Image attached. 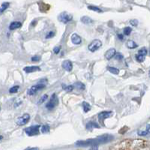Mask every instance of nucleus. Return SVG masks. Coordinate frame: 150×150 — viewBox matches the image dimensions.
I'll return each instance as SVG.
<instances>
[{
  "instance_id": "nucleus-5",
  "label": "nucleus",
  "mask_w": 150,
  "mask_h": 150,
  "mask_svg": "<svg viewBox=\"0 0 150 150\" xmlns=\"http://www.w3.org/2000/svg\"><path fill=\"white\" fill-rule=\"evenodd\" d=\"M29 119H30L29 114L25 113L22 116H20V117L17 119L16 123H17V125H18L20 126H23V125H25L26 124L28 123V122L29 121Z\"/></svg>"
},
{
  "instance_id": "nucleus-1",
  "label": "nucleus",
  "mask_w": 150,
  "mask_h": 150,
  "mask_svg": "<svg viewBox=\"0 0 150 150\" xmlns=\"http://www.w3.org/2000/svg\"><path fill=\"white\" fill-rule=\"evenodd\" d=\"M45 86H46V83H38V84H36L35 86H32L30 89H29L28 91H27V94L29 95H34L38 91L43 89Z\"/></svg>"
},
{
  "instance_id": "nucleus-10",
  "label": "nucleus",
  "mask_w": 150,
  "mask_h": 150,
  "mask_svg": "<svg viewBox=\"0 0 150 150\" xmlns=\"http://www.w3.org/2000/svg\"><path fill=\"white\" fill-rule=\"evenodd\" d=\"M116 53V50H115L114 48H111V49L108 50L105 53V56H105V59H107V60H110V59H111L113 56H115Z\"/></svg>"
},
{
  "instance_id": "nucleus-16",
  "label": "nucleus",
  "mask_w": 150,
  "mask_h": 150,
  "mask_svg": "<svg viewBox=\"0 0 150 150\" xmlns=\"http://www.w3.org/2000/svg\"><path fill=\"white\" fill-rule=\"evenodd\" d=\"M82 105H83V111H84L85 113H88V112L91 110V106H90V104H89V103H87V102H86V101H83V104H82Z\"/></svg>"
},
{
  "instance_id": "nucleus-22",
  "label": "nucleus",
  "mask_w": 150,
  "mask_h": 150,
  "mask_svg": "<svg viewBox=\"0 0 150 150\" xmlns=\"http://www.w3.org/2000/svg\"><path fill=\"white\" fill-rule=\"evenodd\" d=\"M145 58H146V56H141V55H139V54H137V55L135 56V59H136V60H137L138 62H143L145 60Z\"/></svg>"
},
{
  "instance_id": "nucleus-27",
  "label": "nucleus",
  "mask_w": 150,
  "mask_h": 150,
  "mask_svg": "<svg viewBox=\"0 0 150 150\" xmlns=\"http://www.w3.org/2000/svg\"><path fill=\"white\" fill-rule=\"evenodd\" d=\"M137 54L146 56V55L147 54V50H146V47H143V48H141L140 50L138 51V53H137Z\"/></svg>"
},
{
  "instance_id": "nucleus-32",
  "label": "nucleus",
  "mask_w": 150,
  "mask_h": 150,
  "mask_svg": "<svg viewBox=\"0 0 150 150\" xmlns=\"http://www.w3.org/2000/svg\"><path fill=\"white\" fill-rule=\"evenodd\" d=\"M61 47H60V46H58V47H54V49H53L54 53H55V54H58V53H59V51L61 50Z\"/></svg>"
},
{
  "instance_id": "nucleus-3",
  "label": "nucleus",
  "mask_w": 150,
  "mask_h": 150,
  "mask_svg": "<svg viewBox=\"0 0 150 150\" xmlns=\"http://www.w3.org/2000/svg\"><path fill=\"white\" fill-rule=\"evenodd\" d=\"M41 125H33L31 127H28L25 129V132L26 133L27 135L29 136H35L38 134L39 133V128Z\"/></svg>"
},
{
  "instance_id": "nucleus-14",
  "label": "nucleus",
  "mask_w": 150,
  "mask_h": 150,
  "mask_svg": "<svg viewBox=\"0 0 150 150\" xmlns=\"http://www.w3.org/2000/svg\"><path fill=\"white\" fill-rule=\"evenodd\" d=\"M81 22L83 23H84V24H91V23H93V20L90 17H86V16L81 17Z\"/></svg>"
},
{
  "instance_id": "nucleus-8",
  "label": "nucleus",
  "mask_w": 150,
  "mask_h": 150,
  "mask_svg": "<svg viewBox=\"0 0 150 150\" xmlns=\"http://www.w3.org/2000/svg\"><path fill=\"white\" fill-rule=\"evenodd\" d=\"M62 68H63L65 71H71V70H72V68H73V65H72L71 62L69 61V60H65V61L62 62Z\"/></svg>"
},
{
  "instance_id": "nucleus-31",
  "label": "nucleus",
  "mask_w": 150,
  "mask_h": 150,
  "mask_svg": "<svg viewBox=\"0 0 150 150\" xmlns=\"http://www.w3.org/2000/svg\"><path fill=\"white\" fill-rule=\"evenodd\" d=\"M115 59H117V60H122L123 59V56L122 55H121L120 53H116L115 55Z\"/></svg>"
},
{
  "instance_id": "nucleus-6",
  "label": "nucleus",
  "mask_w": 150,
  "mask_h": 150,
  "mask_svg": "<svg viewBox=\"0 0 150 150\" xmlns=\"http://www.w3.org/2000/svg\"><path fill=\"white\" fill-rule=\"evenodd\" d=\"M58 103H59V99H58L56 95V94H53V95L50 98V101L46 104V107H47V109L52 110L58 104Z\"/></svg>"
},
{
  "instance_id": "nucleus-36",
  "label": "nucleus",
  "mask_w": 150,
  "mask_h": 150,
  "mask_svg": "<svg viewBox=\"0 0 150 150\" xmlns=\"http://www.w3.org/2000/svg\"><path fill=\"white\" fill-rule=\"evenodd\" d=\"M26 150H38V148H29Z\"/></svg>"
},
{
  "instance_id": "nucleus-18",
  "label": "nucleus",
  "mask_w": 150,
  "mask_h": 150,
  "mask_svg": "<svg viewBox=\"0 0 150 150\" xmlns=\"http://www.w3.org/2000/svg\"><path fill=\"white\" fill-rule=\"evenodd\" d=\"M107 70L112 73V74H118L119 73V70L116 68H113V67H107Z\"/></svg>"
},
{
  "instance_id": "nucleus-21",
  "label": "nucleus",
  "mask_w": 150,
  "mask_h": 150,
  "mask_svg": "<svg viewBox=\"0 0 150 150\" xmlns=\"http://www.w3.org/2000/svg\"><path fill=\"white\" fill-rule=\"evenodd\" d=\"M88 9L92 10V11H96V12H98V13L102 12L101 9H100V8H98V7H96V6H94V5H89V6H88Z\"/></svg>"
},
{
  "instance_id": "nucleus-11",
  "label": "nucleus",
  "mask_w": 150,
  "mask_h": 150,
  "mask_svg": "<svg viewBox=\"0 0 150 150\" xmlns=\"http://www.w3.org/2000/svg\"><path fill=\"white\" fill-rule=\"evenodd\" d=\"M112 113H113L112 111H104V112H101L98 116V119L99 120H104V119L110 117L112 115Z\"/></svg>"
},
{
  "instance_id": "nucleus-24",
  "label": "nucleus",
  "mask_w": 150,
  "mask_h": 150,
  "mask_svg": "<svg viewBox=\"0 0 150 150\" xmlns=\"http://www.w3.org/2000/svg\"><path fill=\"white\" fill-rule=\"evenodd\" d=\"M19 89H20V86H14L11 87V88L9 89V92H10V93H17V92L19 91Z\"/></svg>"
},
{
  "instance_id": "nucleus-33",
  "label": "nucleus",
  "mask_w": 150,
  "mask_h": 150,
  "mask_svg": "<svg viewBox=\"0 0 150 150\" xmlns=\"http://www.w3.org/2000/svg\"><path fill=\"white\" fill-rule=\"evenodd\" d=\"M55 35V33L53 32H50L49 33L47 34L46 35V38H53V36Z\"/></svg>"
},
{
  "instance_id": "nucleus-12",
  "label": "nucleus",
  "mask_w": 150,
  "mask_h": 150,
  "mask_svg": "<svg viewBox=\"0 0 150 150\" xmlns=\"http://www.w3.org/2000/svg\"><path fill=\"white\" fill-rule=\"evenodd\" d=\"M22 26V23L19 21H14L12 22L10 26H9V29L10 30H14V29H17L18 28H20Z\"/></svg>"
},
{
  "instance_id": "nucleus-19",
  "label": "nucleus",
  "mask_w": 150,
  "mask_h": 150,
  "mask_svg": "<svg viewBox=\"0 0 150 150\" xmlns=\"http://www.w3.org/2000/svg\"><path fill=\"white\" fill-rule=\"evenodd\" d=\"M149 133V125H147V130L146 131H140L137 132V134L140 136H146Z\"/></svg>"
},
{
  "instance_id": "nucleus-28",
  "label": "nucleus",
  "mask_w": 150,
  "mask_h": 150,
  "mask_svg": "<svg viewBox=\"0 0 150 150\" xmlns=\"http://www.w3.org/2000/svg\"><path fill=\"white\" fill-rule=\"evenodd\" d=\"M48 98V95H47V94H45V95H44L40 99H39V101H38V104H42L43 102H44L45 101L47 100Z\"/></svg>"
},
{
  "instance_id": "nucleus-4",
  "label": "nucleus",
  "mask_w": 150,
  "mask_h": 150,
  "mask_svg": "<svg viewBox=\"0 0 150 150\" xmlns=\"http://www.w3.org/2000/svg\"><path fill=\"white\" fill-rule=\"evenodd\" d=\"M102 45V42L98 39H95L92 41L88 46V49L91 52H95L98 50Z\"/></svg>"
},
{
  "instance_id": "nucleus-37",
  "label": "nucleus",
  "mask_w": 150,
  "mask_h": 150,
  "mask_svg": "<svg viewBox=\"0 0 150 150\" xmlns=\"http://www.w3.org/2000/svg\"><path fill=\"white\" fill-rule=\"evenodd\" d=\"M2 138H3V137H2V136H0V140H2Z\"/></svg>"
},
{
  "instance_id": "nucleus-2",
  "label": "nucleus",
  "mask_w": 150,
  "mask_h": 150,
  "mask_svg": "<svg viewBox=\"0 0 150 150\" xmlns=\"http://www.w3.org/2000/svg\"><path fill=\"white\" fill-rule=\"evenodd\" d=\"M73 19V16L68 13H67L66 11H63L62 12L59 16H58V20L59 21L63 23H68V22L71 21Z\"/></svg>"
},
{
  "instance_id": "nucleus-34",
  "label": "nucleus",
  "mask_w": 150,
  "mask_h": 150,
  "mask_svg": "<svg viewBox=\"0 0 150 150\" xmlns=\"http://www.w3.org/2000/svg\"><path fill=\"white\" fill-rule=\"evenodd\" d=\"M118 38H119V40H123L124 39V36L122 34H118Z\"/></svg>"
},
{
  "instance_id": "nucleus-29",
  "label": "nucleus",
  "mask_w": 150,
  "mask_h": 150,
  "mask_svg": "<svg viewBox=\"0 0 150 150\" xmlns=\"http://www.w3.org/2000/svg\"><path fill=\"white\" fill-rule=\"evenodd\" d=\"M31 59L32 62H39L41 59V57L39 56H32Z\"/></svg>"
},
{
  "instance_id": "nucleus-30",
  "label": "nucleus",
  "mask_w": 150,
  "mask_h": 150,
  "mask_svg": "<svg viewBox=\"0 0 150 150\" xmlns=\"http://www.w3.org/2000/svg\"><path fill=\"white\" fill-rule=\"evenodd\" d=\"M130 23L133 26H137L138 25V21L137 20H130Z\"/></svg>"
},
{
  "instance_id": "nucleus-9",
  "label": "nucleus",
  "mask_w": 150,
  "mask_h": 150,
  "mask_svg": "<svg viewBox=\"0 0 150 150\" xmlns=\"http://www.w3.org/2000/svg\"><path fill=\"white\" fill-rule=\"evenodd\" d=\"M71 39L72 43L74 44H76V45L80 44H81V42H82V38H80V36H79V35H78L77 34H76V33H74V34L71 35Z\"/></svg>"
},
{
  "instance_id": "nucleus-26",
  "label": "nucleus",
  "mask_w": 150,
  "mask_h": 150,
  "mask_svg": "<svg viewBox=\"0 0 150 150\" xmlns=\"http://www.w3.org/2000/svg\"><path fill=\"white\" fill-rule=\"evenodd\" d=\"M74 88V86H72V85H69V86H63V89H64V90H65V92H70L73 91Z\"/></svg>"
},
{
  "instance_id": "nucleus-25",
  "label": "nucleus",
  "mask_w": 150,
  "mask_h": 150,
  "mask_svg": "<svg viewBox=\"0 0 150 150\" xmlns=\"http://www.w3.org/2000/svg\"><path fill=\"white\" fill-rule=\"evenodd\" d=\"M131 31H132V29H131V27L128 26V27H125V28L123 29V33H124V35H129L131 34Z\"/></svg>"
},
{
  "instance_id": "nucleus-15",
  "label": "nucleus",
  "mask_w": 150,
  "mask_h": 150,
  "mask_svg": "<svg viewBox=\"0 0 150 150\" xmlns=\"http://www.w3.org/2000/svg\"><path fill=\"white\" fill-rule=\"evenodd\" d=\"M93 128H100L99 125L96 123V122H90L89 123H87L86 125V129L88 130H92Z\"/></svg>"
},
{
  "instance_id": "nucleus-23",
  "label": "nucleus",
  "mask_w": 150,
  "mask_h": 150,
  "mask_svg": "<svg viewBox=\"0 0 150 150\" xmlns=\"http://www.w3.org/2000/svg\"><path fill=\"white\" fill-rule=\"evenodd\" d=\"M50 128L48 125H44L41 127V132L45 134V133H48L50 131Z\"/></svg>"
},
{
  "instance_id": "nucleus-35",
  "label": "nucleus",
  "mask_w": 150,
  "mask_h": 150,
  "mask_svg": "<svg viewBox=\"0 0 150 150\" xmlns=\"http://www.w3.org/2000/svg\"><path fill=\"white\" fill-rule=\"evenodd\" d=\"M90 150H98V146H92L91 147Z\"/></svg>"
},
{
  "instance_id": "nucleus-17",
  "label": "nucleus",
  "mask_w": 150,
  "mask_h": 150,
  "mask_svg": "<svg viewBox=\"0 0 150 150\" xmlns=\"http://www.w3.org/2000/svg\"><path fill=\"white\" fill-rule=\"evenodd\" d=\"M9 2H4L2 5H1V7H0V14H2V13H3L8 7H9Z\"/></svg>"
},
{
  "instance_id": "nucleus-13",
  "label": "nucleus",
  "mask_w": 150,
  "mask_h": 150,
  "mask_svg": "<svg viewBox=\"0 0 150 150\" xmlns=\"http://www.w3.org/2000/svg\"><path fill=\"white\" fill-rule=\"evenodd\" d=\"M126 46L129 49H135L136 47H137V44L132 40H128L126 43Z\"/></svg>"
},
{
  "instance_id": "nucleus-7",
  "label": "nucleus",
  "mask_w": 150,
  "mask_h": 150,
  "mask_svg": "<svg viewBox=\"0 0 150 150\" xmlns=\"http://www.w3.org/2000/svg\"><path fill=\"white\" fill-rule=\"evenodd\" d=\"M23 71L26 73L29 74V73H33V72H36V71H40L41 68L38 66H27L23 68Z\"/></svg>"
},
{
  "instance_id": "nucleus-20",
  "label": "nucleus",
  "mask_w": 150,
  "mask_h": 150,
  "mask_svg": "<svg viewBox=\"0 0 150 150\" xmlns=\"http://www.w3.org/2000/svg\"><path fill=\"white\" fill-rule=\"evenodd\" d=\"M75 86L77 89H80V90H84L86 89L85 85L83 83H81V82H77V83H75Z\"/></svg>"
}]
</instances>
